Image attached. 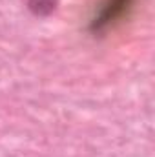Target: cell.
I'll return each mask as SVG.
<instances>
[{"label": "cell", "instance_id": "obj_2", "mask_svg": "<svg viewBox=\"0 0 155 157\" xmlns=\"http://www.w3.org/2000/svg\"><path fill=\"white\" fill-rule=\"evenodd\" d=\"M59 6V0H28V7L37 17H47L51 15Z\"/></svg>", "mask_w": 155, "mask_h": 157}, {"label": "cell", "instance_id": "obj_1", "mask_svg": "<svg viewBox=\"0 0 155 157\" xmlns=\"http://www.w3.org/2000/svg\"><path fill=\"white\" fill-rule=\"evenodd\" d=\"M131 2L133 0H106L100 6V9L95 15V18L91 20L89 29L91 31H102V29H106L110 24H113L117 18H120L126 13V9L131 6Z\"/></svg>", "mask_w": 155, "mask_h": 157}]
</instances>
